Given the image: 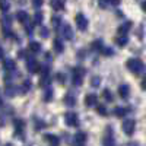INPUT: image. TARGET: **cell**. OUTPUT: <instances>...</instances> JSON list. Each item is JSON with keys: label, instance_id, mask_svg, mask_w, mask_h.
<instances>
[{"label": "cell", "instance_id": "1", "mask_svg": "<svg viewBox=\"0 0 146 146\" xmlns=\"http://www.w3.org/2000/svg\"><path fill=\"white\" fill-rule=\"evenodd\" d=\"M126 66H127V69L130 70V72H133L135 75H140V73H143L145 72V64H143V62L142 60H139V58H129L127 62H126Z\"/></svg>", "mask_w": 146, "mask_h": 146}, {"label": "cell", "instance_id": "2", "mask_svg": "<svg viewBox=\"0 0 146 146\" xmlns=\"http://www.w3.org/2000/svg\"><path fill=\"white\" fill-rule=\"evenodd\" d=\"M83 75H85V69L83 67H75L72 72V83L75 86H80L83 82Z\"/></svg>", "mask_w": 146, "mask_h": 146}, {"label": "cell", "instance_id": "3", "mask_svg": "<svg viewBox=\"0 0 146 146\" xmlns=\"http://www.w3.org/2000/svg\"><path fill=\"white\" fill-rule=\"evenodd\" d=\"M64 121H66V124L70 126V127H78L79 126V117L76 113H73V111H67L64 114Z\"/></svg>", "mask_w": 146, "mask_h": 146}, {"label": "cell", "instance_id": "4", "mask_svg": "<svg viewBox=\"0 0 146 146\" xmlns=\"http://www.w3.org/2000/svg\"><path fill=\"white\" fill-rule=\"evenodd\" d=\"M123 131L126 133L127 136H131L133 133H135V129H136V121L133 120V118H127L123 121Z\"/></svg>", "mask_w": 146, "mask_h": 146}, {"label": "cell", "instance_id": "5", "mask_svg": "<svg viewBox=\"0 0 146 146\" xmlns=\"http://www.w3.org/2000/svg\"><path fill=\"white\" fill-rule=\"evenodd\" d=\"M10 27H12V18H10L9 15H3V16H2V31H3V34H5L6 36L12 35Z\"/></svg>", "mask_w": 146, "mask_h": 146}, {"label": "cell", "instance_id": "6", "mask_svg": "<svg viewBox=\"0 0 146 146\" xmlns=\"http://www.w3.org/2000/svg\"><path fill=\"white\" fill-rule=\"evenodd\" d=\"M75 21H76V27L80 31H86V28H88V19H86V16H85L83 13H78Z\"/></svg>", "mask_w": 146, "mask_h": 146}, {"label": "cell", "instance_id": "7", "mask_svg": "<svg viewBox=\"0 0 146 146\" xmlns=\"http://www.w3.org/2000/svg\"><path fill=\"white\" fill-rule=\"evenodd\" d=\"M27 70L29 72V73H38L40 72V63L38 62H36V60L35 58H28L27 60Z\"/></svg>", "mask_w": 146, "mask_h": 146}, {"label": "cell", "instance_id": "8", "mask_svg": "<svg viewBox=\"0 0 146 146\" xmlns=\"http://www.w3.org/2000/svg\"><path fill=\"white\" fill-rule=\"evenodd\" d=\"M13 127H15V133L18 137H22V131L25 129V121L22 118H15L13 120Z\"/></svg>", "mask_w": 146, "mask_h": 146}, {"label": "cell", "instance_id": "9", "mask_svg": "<svg viewBox=\"0 0 146 146\" xmlns=\"http://www.w3.org/2000/svg\"><path fill=\"white\" fill-rule=\"evenodd\" d=\"M62 35L64 36L66 40H73L75 38V32H73V28L69 25V23H64L63 25V29H62Z\"/></svg>", "mask_w": 146, "mask_h": 146}, {"label": "cell", "instance_id": "10", "mask_svg": "<svg viewBox=\"0 0 146 146\" xmlns=\"http://www.w3.org/2000/svg\"><path fill=\"white\" fill-rule=\"evenodd\" d=\"M2 66L6 72H15L16 69V62L15 60H12V58H5L3 62H2Z\"/></svg>", "mask_w": 146, "mask_h": 146}, {"label": "cell", "instance_id": "11", "mask_svg": "<svg viewBox=\"0 0 146 146\" xmlns=\"http://www.w3.org/2000/svg\"><path fill=\"white\" fill-rule=\"evenodd\" d=\"M129 94H130V88H129V85L127 83H121L120 86H118V95H120V98H129Z\"/></svg>", "mask_w": 146, "mask_h": 146}, {"label": "cell", "instance_id": "12", "mask_svg": "<svg viewBox=\"0 0 146 146\" xmlns=\"http://www.w3.org/2000/svg\"><path fill=\"white\" fill-rule=\"evenodd\" d=\"M64 104L67 105V107H73L76 104V95L73 94L72 91H69L66 95H64Z\"/></svg>", "mask_w": 146, "mask_h": 146}, {"label": "cell", "instance_id": "13", "mask_svg": "<svg viewBox=\"0 0 146 146\" xmlns=\"http://www.w3.org/2000/svg\"><path fill=\"white\" fill-rule=\"evenodd\" d=\"M96 102H98V96H96L95 94H88L86 96H85V105L94 107V105H96Z\"/></svg>", "mask_w": 146, "mask_h": 146}, {"label": "cell", "instance_id": "14", "mask_svg": "<svg viewBox=\"0 0 146 146\" xmlns=\"http://www.w3.org/2000/svg\"><path fill=\"white\" fill-rule=\"evenodd\" d=\"M18 92H19V89H18L16 85H7V86L5 88V94H6V96H9V98H13Z\"/></svg>", "mask_w": 146, "mask_h": 146}, {"label": "cell", "instance_id": "15", "mask_svg": "<svg viewBox=\"0 0 146 146\" xmlns=\"http://www.w3.org/2000/svg\"><path fill=\"white\" fill-rule=\"evenodd\" d=\"M44 140L48 142L51 146H57L60 143V139L56 136V135H50V133H47V135H44Z\"/></svg>", "mask_w": 146, "mask_h": 146}, {"label": "cell", "instance_id": "16", "mask_svg": "<svg viewBox=\"0 0 146 146\" xmlns=\"http://www.w3.org/2000/svg\"><path fill=\"white\" fill-rule=\"evenodd\" d=\"M73 139H75V142H76L78 145H82V143H85V142H86V139H88V135H86L85 131H78Z\"/></svg>", "mask_w": 146, "mask_h": 146}, {"label": "cell", "instance_id": "17", "mask_svg": "<svg viewBox=\"0 0 146 146\" xmlns=\"http://www.w3.org/2000/svg\"><path fill=\"white\" fill-rule=\"evenodd\" d=\"M130 29H131V22H124L123 25H120V27H118L117 32H118V35H126Z\"/></svg>", "mask_w": 146, "mask_h": 146}, {"label": "cell", "instance_id": "18", "mask_svg": "<svg viewBox=\"0 0 146 146\" xmlns=\"http://www.w3.org/2000/svg\"><path fill=\"white\" fill-rule=\"evenodd\" d=\"M28 13H27V12L25 10H19L18 12V13H16V21H19L21 23H27L28 22Z\"/></svg>", "mask_w": 146, "mask_h": 146}, {"label": "cell", "instance_id": "19", "mask_svg": "<svg viewBox=\"0 0 146 146\" xmlns=\"http://www.w3.org/2000/svg\"><path fill=\"white\" fill-rule=\"evenodd\" d=\"M50 5L54 10H62L64 7V0H50Z\"/></svg>", "mask_w": 146, "mask_h": 146}, {"label": "cell", "instance_id": "20", "mask_svg": "<svg viewBox=\"0 0 146 146\" xmlns=\"http://www.w3.org/2000/svg\"><path fill=\"white\" fill-rule=\"evenodd\" d=\"M53 45H54L56 53H63L64 51V45H63V42H62V40H60V38H56Z\"/></svg>", "mask_w": 146, "mask_h": 146}, {"label": "cell", "instance_id": "21", "mask_svg": "<svg viewBox=\"0 0 146 146\" xmlns=\"http://www.w3.org/2000/svg\"><path fill=\"white\" fill-rule=\"evenodd\" d=\"M29 89H31V80H29V79L23 80V82H22V86H21V89H19V92H21V94H27Z\"/></svg>", "mask_w": 146, "mask_h": 146}, {"label": "cell", "instance_id": "22", "mask_svg": "<svg viewBox=\"0 0 146 146\" xmlns=\"http://www.w3.org/2000/svg\"><path fill=\"white\" fill-rule=\"evenodd\" d=\"M104 146H114V139H113V135H111V131H107V135L104 137Z\"/></svg>", "mask_w": 146, "mask_h": 146}, {"label": "cell", "instance_id": "23", "mask_svg": "<svg viewBox=\"0 0 146 146\" xmlns=\"http://www.w3.org/2000/svg\"><path fill=\"white\" fill-rule=\"evenodd\" d=\"M127 114V110L124 107H115L114 108V115L115 117H124Z\"/></svg>", "mask_w": 146, "mask_h": 146}, {"label": "cell", "instance_id": "24", "mask_svg": "<svg viewBox=\"0 0 146 146\" xmlns=\"http://www.w3.org/2000/svg\"><path fill=\"white\" fill-rule=\"evenodd\" d=\"M127 42H129V38H127L126 35H120V36H117V38H115V44L120 45V47H124Z\"/></svg>", "mask_w": 146, "mask_h": 146}, {"label": "cell", "instance_id": "25", "mask_svg": "<svg viewBox=\"0 0 146 146\" xmlns=\"http://www.w3.org/2000/svg\"><path fill=\"white\" fill-rule=\"evenodd\" d=\"M28 48H29L32 53H40L41 51V44L36 42V41H32V42H29V47Z\"/></svg>", "mask_w": 146, "mask_h": 146}, {"label": "cell", "instance_id": "26", "mask_svg": "<svg viewBox=\"0 0 146 146\" xmlns=\"http://www.w3.org/2000/svg\"><path fill=\"white\" fill-rule=\"evenodd\" d=\"M91 48H92V50L94 51H101L102 50V41L101 40H96V41H94L92 44H91Z\"/></svg>", "mask_w": 146, "mask_h": 146}, {"label": "cell", "instance_id": "27", "mask_svg": "<svg viewBox=\"0 0 146 146\" xmlns=\"http://www.w3.org/2000/svg\"><path fill=\"white\" fill-rule=\"evenodd\" d=\"M102 96H104V100L108 101V102H113L114 101V96H113V94H111V91H110V89H104L102 91Z\"/></svg>", "mask_w": 146, "mask_h": 146}, {"label": "cell", "instance_id": "28", "mask_svg": "<svg viewBox=\"0 0 146 146\" xmlns=\"http://www.w3.org/2000/svg\"><path fill=\"white\" fill-rule=\"evenodd\" d=\"M9 9H10V3L7 0H0V10H2L3 13H7Z\"/></svg>", "mask_w": 146, "mask_h": 146}, {"label": "cell", "instance_id": "29", "mask_svg": "<svg viewBox=\"0 0 146 146\" xmlns=\"http://www.w3.org/2000/svg\"><path fill=\"white\" fill-rule=\"evenodd\" d=\"M42 19H44L42 12H35V15H34V23H35V25H41Z\"/></svg>", "mask_w": 146, "mask_h": 146}, {"label": "cell", "instance_id": "30", "mask_svg": "<svg viewBox=\"0 0 146 146\" xmlns=\"http://www.w3.org/2000/svg\"><path fill=\"white\" fill-rule=\"evenodd\" d=\"M95 107H96V108H95V110H96V113H98L100 115H107V114H108L105 105H102V104H96Z\"/></svg>", "mask_w": 146, "mask_h": 146}, {"label": "cell", "instance_id": "31", "mask_svg": "<svg viewBox=\"0 0 146 146\" xmlns=\"http://www.w3.org/2000/svg\"><path fill=\"white\" fill-rule=\"evenodd\" d=\"M44 101H45V102L53 101V89H51V88H47V89H45V92H44Z\"/></svg>", "mask_w": 146, "mask_h": 146}, {"label": "cell", "instance_id": "32", "mask_svg": "<svg viewBox=\"0 0 146 146\" xmlns=\"http://www.w3.org/2000/svg\"><path fill=\"white\" fill-rule=\"evenodd\" d=\"M101 85V78L100 76H94L92 79H91V86L92 88H98Z\"/></svg>", "mask_w": 146, "mask_h": 146}, {"label": "cell", "instance_id": "33", "mask_svg": "<svg viewBox=\"0 0 146 146\" xmlns=\"http://www.w3.org/2000/svg\"><path fill=\"white\" fill-rule=\"evenodd\" d=\"M56 79H57L58 83L64 85V82H66V75H64V73H62V72H58V73H57V76H56Z\"/></svg>", "mask_w": 146, "mask_h": 146}, {"label": "cell", "instance_id": "34", "mask_svg": "<svg viewBox=\"0 0 146 146\" xmlns=\"http://www.w3.org/2000/svg\"><path fill=\"white\" fill-rule=\"evenodd\" d=\"M34 127H35L36 130L44 129V127H45V123H44L42 120H35V121H34Z\"/></svg>", "mask_w": 146, "mask_h": 146}, {"label": "cell", "instance_id": "35", "mask_svg": "<svg viewBox=\"0 0 146 146\" xmlns=\"http://www.w3.org/2000/svg\"><path fill=\"white\" fill-rule=\"evenodd\" d=\"M101 51H102V54H104V56H107V57H108V56H113V54H114L113 48H110V47H104Z\"/></svg>", "mask_w": 146, "mask_h": 146}, {"label": "cell", "instance_id": "36", "mask_svg": "<svg viewBox=\"0 0 146 146\" xmlns=\"http://www.w3.org/2000/svg\"><path fill=\"white\" fill-rule=\"evenodd\" d=\"M40 34H41L42 38H47V36H48V29H47L45 27H41V28H40Z\"/></svg>", "mask_w": 146, "mask_h": 146}, {"label": "cell", "instance_id": "37", "mask_svg": "<svg viewBox=\"0 0 146 146\" xmlns=\"http://www.w3.org/2000/svg\"><path fill=\"white\" fill-rule=\"evenodd\" d=\"M44 3V0H32V6L34 7H41Z\"/></svg>", "mask_w": 146, "mask_h": 146}, {"label": "cell", "instance_id": "38", "mask_svg": "<svg viewBox=\"0 0 146 146\" xmlns=\"http://www.w3.org/2000/svg\"><path fill=\"white\" fill-rule=\"evenodd\" d=\"M107 3H108V6H110V5L118 6V5H120V0H107Z\"/></svg>", "mask_w": 146, "mask_h": 146}, {"label": "cell", "instance_id": "39", "mask_svg": "<svg viewBox=\"0 0 146 146\" xmlns=\"http://www.w3.org/2000/svg\"><path fill=\"white\" fill-rule=\"evenodd\" d=\"M98 5L102 7V9H105V7H108V3H107V0H98Z\"/></svg>", "mask_w": 146, "mask_h": 146}, {"label": "cell", "instance_id": "40", "mask_svg": "<svg viewBox=\"0 0 146 146\" xmlns=\"http://www.w3.org/2000/svg\"><path fill=\"white\" fill-rule=\"evenodd\" d=\"M53 25L56 27V28H58V25H60V18H53Z\"/></svg>", "mask_w": 146, "mask_h": 146}, {"label": "cell", "instance_id": "41", "mask_svg": "<svg viewBox=\"0 0 146 146\" xmlns=\"http://www.w3.org/2000/svg\"><path fill=\"white\" fill-rule=\"evenodd\" d=\"M140 88H142L143 91H146V76L143 78V80H142V83H140Z\"/></svg>", "mask_w": 146, "mask_h": 146}, {"label": "cell", "instance_id": "42", "mask_svg": "<svg viewBox=\"0 0 146 146\" xmlns=\"http://www.w3.org/2000/svg\"><path fill=\"white\" fill-rule=\"evenodd\" d=\"M25 29L28 31V34H29V35L32 34V27H31V25H27V23H25Z\"/></svg>", "mask_w": 146, "mask_h": 146}, {"label": "cell", "instance_id": "43", "mask_svg": "<svg viewBox=\"0 0 146 146\" xmlns=\"http://www.w3.org/2000/svg\"><path fill=\"white\" fill-rule=\"evenodd\" d=\"M45 60H47V62H48V60L51 62V56H50V53H47V54H45Z\"/></svg>", "mask_w": 146, "mask_h": 146}, {"label": "cell", "instance_id": "44", "mask_svg": "<svg viewBox=\"0 0 146 146\" xmlns=\"http://www.w3.org/2000/svg\"><path fill=\"white\" fill-rule=\"evenodd\" d=\"M142 9H143V12H146V0H143V3H142Z\"/></svg>", "mask_w": 146, "mask_h": 146}, {"label": "cell", "instance_id": "45", "mask_svg": "<svg viewBox=\"0 0 146 146\" xmlns=\"http://www.w3.org/2000/svg\"><path fill=\"white\" fill-rule=\"evenodd\" d=\"M3 54H5V53H3V48L0 47V58H3Z\"/></svg>", "mask_w": 146, "mask_h": 146}, {"label": "cell", "instance_id": "46", "mask_svg": "<svg viewBox=\"0 0 146 146\" xmlns=\"http://www.w3.org/2000/svg\"><path fill=\"white\" fill-rule=\"evenodd\" d=\"M3 105V101H2V98H0V107H2Z\"/></svg>", "mask_w": 146, "mask_h": 146}, {"label": "cell", "instance_id": "47", "mask_svg": "<svg viewBox=\"0 0 146 146\" xmlns=\"http://www.w3.org/2000/svg\"><path fill=\"white\" fill-rule=\"evenodd\" d=\"M5 146H10V145H5Z\"/></svg>", "mask_w": 146, "mask_h": 146}, {"label": "cell", "instance_id": "48", "mask_svg": "<svg viewBox=\"0 0 146 146\" xmlns=\"http://www.w3.org/2000/svg\"><path fill=\"white\" fill-rule=\"evenodd\" d=\"M76 146H82V145H76Z\"/></svg>", "mask_w": 146, "mask_h": 146}]
</instances>
